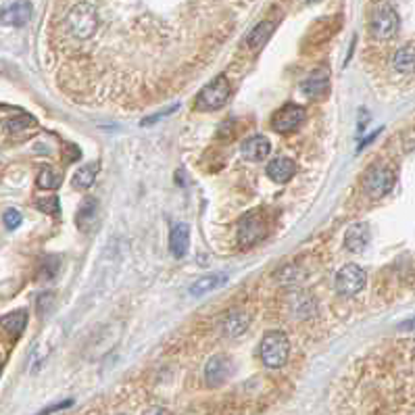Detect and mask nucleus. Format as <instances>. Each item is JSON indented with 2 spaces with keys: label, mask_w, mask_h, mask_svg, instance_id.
<instances>
[{
  "label": "nucleus",
  "mask_w": 415,
  "mask_h": 415,
  "mask_svg": "<svg viewBox=\"0 0 415 415\" xmlns=\"http://www.w3.org/2000/svg\"><path fill=\"white\" fill-rule=\"evenodd\" d=\"M5 226L9 228V230H17L19 226H22V213L17 211V209H9V211H5Z\"/></svg>",
  "instance_id": "obj_27"
},
{
  "label": "nucleus",
  "mask_w": 415,
  "mask_h": 415,
  "mask_svg": "<svg viewBox=\"0 0 415 415\" xmlns=\"http://www.w3.org/2000/svg\"><path fill=\"white\" fill-rule=\"evenodd\" d=\"M392 67L398 74H411V71H415V46L413 44L400 46L394 53V57H392Z\"/></svg>",
  "instance_id": "obj_17"
},
{
  "label": "nucleus",
  "mask_w": 415,
  "mask_h": 415,
  "mask_svg": "<svg viewBox=\"0 0 415 415\" xmlns=\"http://www.w3.org/2000/svg\"><path fill=\"white\" fill-rule=\"evenodd\" d=\"M232 371V361L226 355H213L205 367V380L209 386H221Z\"/></svg>",
  "instance_id": "obj_9"
},
{
  "label": "nucleus",
  "mask_w": 415,
  "mask_h": 415,
  "mask_svg": "<svg viewBox=\"0 0 415 415\" xmlns=\"http://www.w3.org/2000/svg\"><path fill=\"white\" fill-rule=\"evenodd\" d=\"M265 232H267V228H265V219L261 217V213L251 211L238 223V244L242 248H251L265 236Z\"/></svg>",
  "instance_id": "obj_6"
},
{
  "label": "nucleus",
  "mask_w": 415,
  "mask_h": 415,
  "mask_svg": "<svg viewBox=\"0 0 415 415\" xmlns=\"http://www.w3.org/2000/svg\"><path fill=\"white\" fill-rule=\"evenodd\" d=\"M305 109L303 107H298V105H294V103H288V105H284L276 115H273V124H271V128L278 132V134H290V132H294L303 121H305Z\"/></svg>",
  "instance_id": "obj_8"
},
{
  "label": "nucleus",
  "mask_w": 415,
  "mask_h": 415,
  "mask_svg": "<svg viewBox=\"0 0 415 415\" xmlns=\"http://www.w3.org/2000/svg\"><path fill=\"white\" fill-rule=\"evenodd\" d=\"M290 355V342L282 332H267L261 340V359L269 369H280L286 365Z\"/></svg>",
  "instance_id": "obj_2"
},
{
  "label": "nucleus",
  "mask_w": 415,
  "mask_h": 415,
  "mask_svg": "<svg viewBox=\"0 0 415 415\" xmlns=\"http://www.w3.org/2000/svg\"><path fill=\"white\" fill-rule=\"evenodd\" d=\"M96 173H99V165H96V163H88V165L80 167V169L76 171V176H74V186H76V188H82V190L90 188V186L94 184Z\"/></svg>",
  "instance_id": "obj_22"
},
{
  "label": "nucleus",
  "mask_w": 415,
  "mask_h": 415,
  "mask_svg": "<svg viewBox=\"0 0 415 415\" xmlns=\"http://www.w3.org/2000/svg\"><path fill=\"white\" fill-rule=\"evenodd\" d=\"M59 269H61V259L57 255H49V257L42 259V263L38 267V280L40 282H51V280L57 278Z\"/></svg>",
  "instance_id": "obj_21"
},
{
  "label": "nucleus",
  "mask_w": 415,
  "mask_h": 415,
  "mask_svg": "<svg viewBox=\"0 0 415 415\" xmlns=\"http://www.w3.org/2000/svg\"><path fill=\"white\" fill-rule=\"evenodd\" d=\"M398 30V15L388 3L375 5L371 19H369V32L378 40H390Z\"/></svg>",
  "instance_id": "obj_3"
},
{
  "label": "nucleus",
  "mask_w": 415,
  "mask_h": 415,
  "mask_svg": "<svg viewBox=\"0 0 415 415\" xmlns=\"http://www.w3.org/2000/svg\"><path fill=\"white\" fill-rule=\"evenodd\" d=\"M188 246H190V228L186 223H176L169 236V248L173 257L182 259L188 253Z\"/></svg>",
  "instance_id": "obj_15"
},
{
  "label": "nucleus",
  "mask_w": 415,
  "mask_h": 415,
  "mask_svg": "<svg viewBox=\"0 0 415 415\" xmlns=\"http://www.w3.org/2000/svg\"><path fill=\"white\" fill-rule=\"evenodd\" d=\"M38 300H40V303H38V311H40V315H42V313H46L49 307H53L55 294H44V296H40Z\"/></svg>",
  "instance_id": "obj_28"
},
{
  "label": "nucleus",
  "mask_w": 415,
  "mask_h": 415,
  "mask_svg": "<svg viewBox=\"0 0 415 415\" xmlns=\"http://www.w3.org/2000/svg\"><path fill=\"white\" fill-rule=\"evenodd\" d=\"M144 415H171V411L165 407H151Z\"/></svg>",
  "instance_id": "obj_31"
},
{
  "label": "nucleus",
  "mask_w": 415,
  "mask_h": 415,
  "mask_svg": "<svg viewBox=\"0 0 415 415\" xmlns=\"http://www.w3.org/2000/svg\"><path fill=\"white\" fill-rule=\"evenodd\" d=\"M71 403H74V400H63V403H57V405H53V407H46L44 411H40L38 415H51V413H55V411H59V409H67V407H71Z\"/></svg>",
  "instance_id": "obj_30"
},
{
  "label": "nucleus",
  "mask_w": 415,
  "mask_h": 415,
  "mask_svg": "<svg viewBox=\"0 0 415 415\" xmlns=\"http://www.w3.org/2000/svg\"><path fill=\"white\" fill-rule=\"evenodd\" d=\"M226 282H228V276H226V273H211V276H205V278H201V280H196V282L192 284L190 294H192V296H203V294H207V292H211V290L223 286Z\"/></svg>",
  "instance_id": "obj_18"
},
{
  "label": "nucleus",
  "mask_w": 415,
  "mask_h": 415,
  "mask_svg": "<svg viewBox=\"0 0 415 415\" xmlns=\"http://www.w3.org/2000/svg\"><path fill=\"white\" fill-rule=\"evenodd\" d=\"M271 153V144L265 136L257 134V136H251L244 144H242V155L244 159L248 161H263L267 155Z\"/></svg>",
  "instance_id": "obj_13"
},
{
  "label": "nucleus",
  "mask_w": 415,
  "mask_h": 415,
  "mask_svg": "<svg viewBox=\"0 0 415 415\" xmlns=\"http://www.w3.org/2000/svg\"><path fill=\"white\" fill-rule=\"evenodd\" d=\"M230 82L226 76H217L209 86H205L196 96V107L201 111H217L230 99Z\"/></svg>",
  "instance_id": "obj_4"
},
{
  "label": "nucleus",
  "mask_w": 415,
  "mask_h": 415,
  "mask_svg": "<svg viewBox=\"0 0 415 415\" xmlns=\"http://www.w3.org/2000/svg\"><path fill=\"white\" fill-rule=\"evenodd\" d=\"M76 223H78L80 232H84V234L92 232V228L96 223V201L94 198H84V203L78 209Z\"/></svg>",
  "instance_id": "obj_16"
},
{
  "label": "nucleus",
  "mask_w": 415,
  "mask_h": 415,
  "mask_svg": "<svg viewBox=\"0 0 415 415\" xmlns=\"http://www.w3.org/2000/svg\"><path fill=\"white\" fill-rule=\"evenodd\" d=\"M96 28H99V15L90 3H78L67 13V30L71 32V36L88 40L94 36Z\"/></svg>",
  "instance_id": "obj_1"
},
{
  "label": "nucleus",
  "mask_w": 415,
  "mask_h": 415,
  "mask_svg": "<svg viewBox=\"0 0 415 415\" xmlns=\"http://www.w3.org/2000/svg\"><path fill=\"white\" fill-rule=\"evenodd\" d=\"M369 242V228L365 223H355L344 234V246L350 253H361Z\"/></svg>",
  "instance_id": "obj_14"
},
{
  "label": "nucleus",
  "mask_w": 415,
  "mask_h": 415,
  "mask_svg": "<svg viewBox=\"0 0 415 415\" xmlns=\"http://www.w3.org/2000/svg\"><path fill=\"white\" fill-rule=\"evenodd\" d=\"M303 3H319V0H303Z\"/></svg>",
  "instance_id": "obj_33"
},
{
  "label": "nucleus",
  "mask_w": 415,
  "mask_h": 415,
  "mask_svg": "<svg viewBox=\"0 0 415 415\" xmlns=\"http://www.w3.org/2000/svg\"><path fill=\"white\" fill-rule=\"evenodd\" d=\"M394 182H396L394 171H392L390 167L378 165V167H371V169L367 171V176H365V180H363V188H365V192H367L369 198L378 201V198L386 196V194L392 190Z\"/></svg>",
  "instance_id": "obj_5"
},
{
  "label": "nucleus",
  "mask_w": 415,
  "mask_h": 415,
  "mask_svg": "<svg viewBox=\"0 0 415 415\" xmlns=\"http://www.w3.org/2000/svg\"><path fill=\"white\" fill-rule=\"evenodd\" d=\"M246 328H248V315H246L244 311H232V313L228 315L226 323H223L226 334L232 336V338L240 336Z\"/></svg>",
  "instance_id": "obj_20"
},
{
  "label": "nucleus",
  "mask_w": 415,
  "mask_h": 415,
  "mask_svg": "<svg viewBox=\"0 0 415 415\" xmlns=\"http://www.w3.org/2000/svg\"><path fill=\"white\" fill-rule=\"evenodd\" d=\"M26 323H28V313H26V311H15V313L7 315V317L3 319V328H5L11 336H19V334L24 332Z\"/></svg>",
  "instance_id": "obj_23"
},
{
  "label": "nucleus",
  "mask_w": 415,
  "mask_h": 415,
  "mask_svg": "<svg viewBox=\"0 0 415 415\" xmlns=\"http://www.w3.org/2000/svg\"><path fill=\"white\" fill-rule=\"evenodd\" d=\"M398 330H403V332H415V317L403 321V323L398 325Z\"/></svg>",
  "instance_id": "obj_32"
},
{
  "label": "nucleus",
  "mask_w": 415,
  "mask_h": 415,
  "mask_svg": "<svg viewBox=\"0 0 415 415\" xmlns=\"http://www.w3.org/2000/svg\"><path fill=\"white\" fill-rule=\"evenodd\" d=\"M328 86H330V74H328V69L319 67L303 82V94L307 99L317 101V99H321L328 92Z\"/></svg>",
  "instance_id": "obj_10"
},
{
  "label": "nucleus",
  "mask_w": 415,
  "mask_h": 415,
  "mask_svg": "<svg viewBox=\"0 0 415 415\" xmlns=\"http://www.w3.org/2000/svg\"><path fill=\"white\" fill-rule=\"evenodd\" d=\"M178 109V105H173V107H169V109H165L163 113H157V115H153V117H149V119H144L142 121V126H151V124H155V121H159L161 117H165V115H169V113H173Z\"/></svg>",
  "instance_id": "obj_29"
},
{
  "label": "nucleus",
  "mask_w": 415,
  "mask_h": 415,
  "mask_svg": "<svg viewBox=\"0 0 415 415\" xmlns=\"http://www.w3.org/2000/svg\"><path fill=\"white\" fill-rule=\"evenodd\" d=\"M273 24L271 22H261L259 26H255L253 28V32L248 34V38H246V44H248V49H261L267 40H269V36L273 34Z\"/></svg>",
  "instance_id": "obj_19"
},
{
  "label": "nucleus",
  "mask_w": 415,
  "mask_h": 415,
  "mask_svg": "<svg viewBox=\"0 0 415 415\" xmlns=\"http://www.w3.org/2000/svg\"><path fill=\"white\" fill-rule=\"evenodd\" d=\"M63 182V176L59 171H55L53 167H44L38 176V186L42 188H59Z\"/></svg>",
  "instance_id": "obj_24"
},
{
  "label": "nucleus",
  "mask_w": 415,
  "mask_h": 415,
  "mask_svg": "<svg viewBox=\"0 0 415 415\" xmlns=\"http://www.w3.org/2000/svg\"><path fill=\"white\" fill-rule=\"evenodd\" d=\"M32 17V5L22 0V3H15L11 7H7L5 11H0V24L5 26H13V28H19V26H26Z\"/></svg>",
  "instance_id": "obj_11"
},
{
  "label": "nucleus",
  "mask_w": 415,
  "mask_h": 415,
  "mask_svg": "<svg viewBox=\"0 0 415 415\" xmlns=\"http://www.w3.org/2000/svg\"><path fill=\"white\" fill-rule=\"evenodd\" d=\"M334 284H336V290L340 294L353 296V294H357L365 286V271L359 265L348 263V265H344V267L338 269Z\"/></svg>",
  "instance_id": "obj_7"
},
{
  "label": "nucleus",
  "mask_w": 415,
  "mask_h": 415,
  "mask_svg": "<svg viewBox=\"0 0 415 415\" xmlns=\"http://www.w3.org/2000/svg\"><path fill=\"white\" fill-rule=\"evenodd\" d=\"M294 169H296V167H294V161H292V159H288V157H278V159H273V161L267 165V176H269V180L276 182V184H286V182L292 180Z\"/></svg>",
  "instance_id": "obj_12"
},
{
  "label": "nucleus",
  "mask_w": 415,
  "mask_h": 415,
  "mask_svg": "<svg viewBox=\"0 0 415 415\" xmlns=\"http://www.w3.org/2000/svg\"><path fill=\"white\" fill-rule=\"evenodd\" d=\"M30 126H34V119H32V117H26V115L7 121V130H9L11 134H19V132H24V130H28Z\"/></svg>",
  "instance_id": "obj_25"
},
{
  "label": "nucleus",
  "mask_w": 415,
  "mask_h": 415,
  "mask_svg": "<svg viewBox=\"0 0 415 415\" xmlns=\"http://www.w3.org/2000/svg\"><path fill=\"white\" fill-rule=\"evenodd\" d=\"M38 207H40V211H44V213H49V215H57L59 209H61L57 196H51V198H42V201H38Z\"/></svg>",
  "instance_id": "obj_26"
}]
</instances>
